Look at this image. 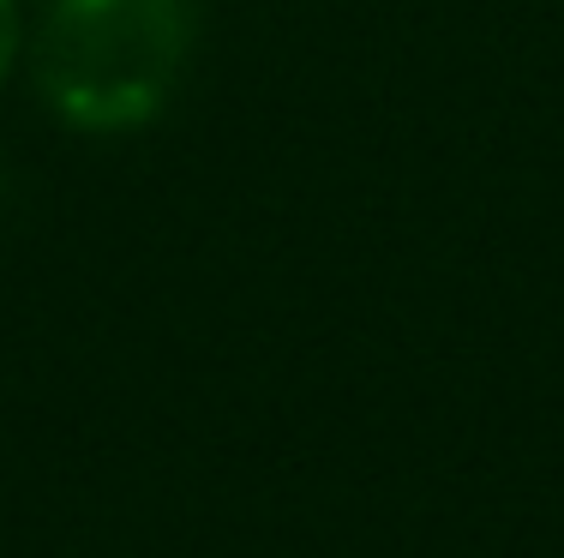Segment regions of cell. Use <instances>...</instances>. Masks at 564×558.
Listing matches in <instances>:
<instances>
[{"instance_id": "obj_1", "label": "cell", "mask_w": 564, "mask_h": 558, "mask_svg": "<svg viewBox=\"0 0 564 558\" xmlns=\"http://www.w3.org/2000/svg\"><path fill=\"white\" fill-rule=\"evenodd\" d=\"M193 24L181 0H55L36 36V85L78 132H127L163 114Z\"/></svg>"}, {"instance_id": "obj_2", "label": "cell", "mask_w": 564, "mask_h": 558, "mask_svg": "<svg viewBox=\"0 0 564 558\" xmlns=\"http://www.w3.org/2000/svg\"><path fill=\"white\" fill-rule=\"evenodd\" d=\"M19 7L12 0H0V78H7V66H12V55H19Z\"/></svg>"}]
</instances>
